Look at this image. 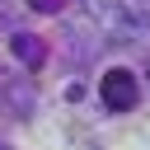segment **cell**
<instances>
[{
	"instance_id": "obj_1",
	"label": "cell",
	"mask_w": 150,
	"mask_h": 150,
	"mask_svg": "<svg viewBox=\"0 0 150 150\" xmlns=\"http://www.w3.org/2000/svg\"><path fill=\"white\" fill-rule=\"evenodd\" d=\"M98 94H103V103H108L112 112H127V108H136V98H141V89H136V75H131V70H122V66H112V70L103 75Z\"/></svg>"
},
{
	"instance_id": "obj_2",
	"label": "cell",
	"mask_w": 150,
	"mask_h": 150,
	"mask_svg": "<svg viewBox=\"0 0 150 150\" xmlns=\"http://www.w3.org/2000/svg\"><path fill=\"white\" fill-rule=\"evenodd\" d=\"M14 52H19L28 66H38V61H42V47H33V38H23V33L14 38Z\"/></svg>"
},
{
	"instance_id": "obj_3",
	"label": "cell",
	"mask_w": 150,
	"mask_h": 150,
	"mask_svg": "<svg viewBox=\"0 0 150 150\" xmlns=\"http://www.w3.org/2000/svg\"><path fill=\"white\" fill-rule=\"evenodd\" d=\"M33 9H56V0H28Z\"/></svg>"
}]
</instances>
